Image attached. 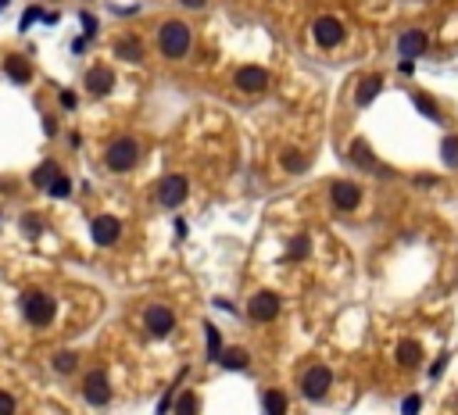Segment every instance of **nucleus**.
Masks as SVG:
<instances>
[{"label":"nucleus","instance_id":"nucleus-1","mask_svg":"<svg viewBox=\"0 0 458 415\" xmlns=\"http://www.w3.org/2000/svg\"><path fill=\"white\" fill-rule=\"evenodd\" d=\"M158 51L165 54V58H183L186 51H190V29L183 26V22H161V29H158Z\"/></svg>","mask_w":458,"mask_h":415},{"label":"nucleus","instance_id":"nucleus-2","mask_svg":"<svg viewBox=\"0 0 458 415\" xmlns=\"http://www.w3.org/2000/svg\"><path fill=\"white\" fill-rule=\"evenodd\" d=\"M22 312H26V319H29L33 326H47V322L54 319L58 304H54V297L44 294V290H26V294H22Z\"/></svg>","mask_w":458,"mask_h":415},{"label":"nucleus","instance_id":"nucleus-3","mask_svg":"<svg viewBox=\"0 0 458 415\" xmlns=\"http://www.w3.org/2000/svg\"><path fill=\"white\" fill-rule=\"evenodd\" d=\"M136 158H140V143L133 140V136H118L111 147H108V168L111 172H129L133 165H136Z\"/></svg>","mask_w":458,"mask_h":415},{"label":"nucleus","instance_id":"nucleus-4","mask_svg":"<svg viewBox=\"0 0 458 415\" xmlns=\"http://www.w3.org/2000/svg\"><path fill=\"white\" fill-rule=\"evenodd\" d=\"M330 383H333V372H330L326 365H312V369H305V376H301V394H305L308 401H322L326 390H330Z\"/></svg>","mask_w":458,"mask_h":415},{"label":"nucleus","instance_id":"nucleus-5","mask_svg":"<svg viewBox=\"0 0 458 415\" xmlns=\"http://www.w3.org/2000/svg\"><path fill=\"white\" fill-rule=\"evenodd\" d=\"M186 193H190L186 175H165L161 186H158V204H161V208H179V204L186 200Z\"/></svg>","mask_w":458,"mask_h":415},{"label":"nucleus","instance_id":"nucleus-6","mask_svg":"<svg viewBox=\"0 0 458 415\" xmlns=\"http://www.w3.org/2000/svg\"><path fill=\"white\" fill-rule=\"evenodd\" d=\"M248 315H251V322H273L280 315V297L273 290H258L248 301Z\"/></svg>","mask_w":458,"mask_h":415},{"label":"nucleus","instance_id":"nucleus-7","mask_svg":"<svg viewBox=\"0 0 458 415\" xmlns=\"http://www.w3.org/2000/svg\"><path fill=\"white\" fill-rule=\"evenodd\" d=\"M330 200H333L337 212H355V208L362 204V190H358L351 179H337V183L330 186Z\"/></svg>","mask_w":458,"mask_h":415},{"label":"nucleus","instance_id":"nucleus-8","mask_svg":"<svg viewBox=\"0 0 458 415\" xmlns=\"http://www.w3.org/2000/svg\"><path fill=\"white\" fill-rule=\"evenodd\" d=\"M90 237H93L97 247H111V244H118V237H122V222H118L115 215H97V219L90 222Z\"/></svg>","mask_w":458,"mask_h":415},{"label":"nucleus","instance_id":"nucleus-9","mask_svg":"<svg viewBox=\"0 0 458 415\" xmlns=\"http://www.w3.org/2000/svg\"><path fill=\"white\" fill-rule=\"evenodd\" d=\"M143 326H147L154 337H168V333L175 329V312H172V308H165V304H147V312H143Z\"/></svg>","mask_w":458,"mask_h":415},{"label":"nucleus","instance_id":"nucleus-10","mask_svg":"<svg viewBox=\"0 0 458 415\" xmlns=\"http://www.w3.org/2000/svg\"><path fill=\"white\" fill-rule=\"evenodd\" d=\"M312 36H315V43H319V47H337V43L344 40V26H340V19L322 15V19H315Z\"/></svg>","mask_w":458,"mask_h":415},{"label":"nucleus","instance_id":"nucleus-11","mask_svg":"<svg viewBox=\"0 0 458 415\" xmlns=\"http://www.w3.org/2000/svg\"><path fill=\"white\" fill-rule=\"evenodd\" d=\"M83 397H86L90 404L104 408V404L111 401V383H108V376H104V372H90V376L83 379Z\"/></svg>","mask_w":458,"mask_h":415},{"label":"nucleus","instance_id":"nucleus-12","mask_svg":"<svg viewBox=\"0 0 458 415\" xmlns=\"http://www.w3.org/2000/svg\"><path fill=\"white\" fill-rule=\"evenodd\" d=\"M111 90H115V72H111L108 65H93V68L86 72V93L108 97Z\"/></svg>","mask_w":458,"mask_h":415},{"label":"nucleus","instance_id":"nucleus-13","mask_svg":"<svg viewBox=\"0 0 458 415\" xmlns=\"http://www.w3.org/2000/svg\"><path fill=\"white\" fill-rule=\"evenodd\" d=\"M237 86H240L244 93H262V90L269 86V72L258 68V65H244V68L237 72Z\"/></svg>","mask_w":458,"mask_h":415},{"label":"nucleus","instance_id":"nucleus-14","mask_svg":"<svg viewBox=\"0 0 458 415\" xmlns=\"http://www.w3.org/2000/svg\"><path fill=\"white\" fill-rule=\"evenodd\" d=\"M4 72H8V79L19 83V86H26V83L33 79V65H29V58H22V54H8V58H4Z\"/></svg>","mask_w":458,"mask_h":415},{"label":"nucleus","instance_id":"nucleus-15","mask_svg":"<svg viewBox=\"0 0 458 415\" xmlns=\"http://www.w3.org/2000/svg\"><path fill=\"white\" fill-rule=\"evenodd\" d=\"M397 51H401V58H412V61H415V58L426 51V33H422V29H408V33H401Z\"/></svg>","mask_w":458,"mask_h":415},{"label":"nucleus","instance_id":"nucleus-16","mask_svg":"<svg viewBox=\"0 0 458 415\" xmlns=\"http://www.w3.org/2000/svg\"><path fill=\"white\" fill-rule=\"evenodd\" d=\"M115 58H122V61H143V40L136 33H126L122 40H115Z\"/></svg>","mask_w":458,"mask_h":415},{"label":"nucleus","instance_id":"nucleus-17","mask_svg":"<svg viewBox=\"0 0 458 415\" xmlns=\"http://www.w3.org/2000/svg\"><path fill=\"white\" fill-rule=\"evenodd\" d=\"M380 90H383V76H376V72L365 76V79L358 83V90H355V104H358V108H369V104L380 97Z\"/></svg>","mask_w":458,"mask_h":415},{"label":"nucleus","instance_id":"nucleus-18","mask_svg":"<svg viewBox=\"0 0 458 415\" xmlns=\"http://www.w3.org/2000/svg\"><path fill=\"white\" fill-rule=\"evenodd\" d=\"M351 161H355L358 168H365V172H387V168L372 158V150H369L365 140H355V143H351Z\"/></svg>","mask_w":458,"mask_h":415},{"label":"nucleus","instance_id":"nucleus-19","mask_svg":"<svg viewBox=\"0 0 458 415\" xmlns=\"http://www.w3.org/2000/svg\"><path fill=\"white\" fill-rule=\"evenodd\" d=\"M262 408H265V415H287V411H290V401H287L283 390H265Z\"/></svg>","mask_w":458,"mask_h":415},{"label":"nucleus","instance_id":"nucleus-20","mask_svg":"<svg viewBox=\"0 0 458 415\" xmlns=\"http://www.w3.org/2000/svg\"><path fill=\"white\" fill-rule=\"evenodd\" d=\"M218 362H222L225 369H248V362H251V358H248V351H244V347H225Z\"/></svg>","mask_w":458,"mask_h":415},{"label":"nucleus","instance_id":"nucleus-21","mask_svg":"<svg viewBox=\"0 0 458 415\" xmlns=\"http://www.w3.org/2000/svg\"><path fill=\"white\" fill-rule=\"evenodd\" d=\"M419 358H422V347H419L415 340H404V344L397 347V362H401L404 369H412V365H419Z\"/></svg>","mask_w":458,"mask_h":415},{"label":"nucleus","instance_id":"nucleus-22","mask_svg":"<svg viewBox=\"0 0 458 415\" xmlns=\"http://www.w3.org/2000/svg\"><path fill=\"white\" fill-rule=\"evenodd\" d=\"M58 172H61V168H58V161H44V165L33 172V183H36L40 190H47V186L54 183V175H58Z\"/></svg>","mask_w":458,"mask_h":415},{"label":"nucleus","instance_id":"nucleus-23","mask_svg":"<svg viewBox=\"0 0 458 415\" xmlns=\"http://www.w3.org/2000/svg\"><path fill=\"white\" fill-rule=\"evenodd\" d=\"M175 415H200V401H197V394H179L175 397Z\"/></svg>","mask_w":458,"mask_h":415},{"label":"nucleus","instance_id":"nucleus-24","mask_svg":"<svg viewBox=\"0 0 458 415\" xmlns=\"http://www.w3.org/2000/svg\"><path fill=\"white\" fill-rule=\"evenodd\" d=\"M440 158H444V165H447V168H458V136H444V143H440Z\"/></svg>","mask_w":458,"mask_h":415},{"label":"nucleus","instance_id":"nucleus-25","mask_svg":"<svg viewBox=\"0 0 458 415\" xmlns=\"http://www.w3.org/2000/svg\"><path fill=\"white\" fill-rule=\"evenodd\" d=\"M204 337H208V358H211V362H218V358H222V351H225V347H222L218 329H215V326H204Z\"/></svg>","mask_w":458,"mask_h":415},{"label":"nucleus","instance_id":"nucleus-26","mask_svg":"<svg viewBox=\"0 0 458 415\" xmlns=\"http://www.w3.org/2000/svg\"><path fill=\"white\" fill-rule=\"evenodd\" d=\"M412 104H415V111H422L426 118H440V108H437L426 93H412Z\"/></svg>","mask_w":458,"mask_h":415},{"label":"nucleus","instance_id":"nucleus-27","mask_svg":"<svg viewBox=\"0 0 458 415\" xmlns=\"http://www.w3.org/2000/svg\"><path fill=\"white\" fill-rule=\"evenodd\" d=\"M47 193H51V197H68V193H72V183H68V175H65V172H58V175H54V183L47 186Z\"/></svg>","mask_w":458,"mask_h":415},{"label":"nucleus","instance_id":"nucleus-28","mask_svg":"<svg viewBox=\"0 0 458 415\" xmlns=\"http://www.w3.org/2000/svg\"><path fill=\"white\" fill-rule=\"evenodd\" d=\"M76 365H79V354H76V351H61V354L54 358V369H58V372H72Z\"/></svg>","mask_w":458,"mask_h":415},{"label":"nucleus","instance_id":"nucleus-29","mask_svg":"<svg viewBox=\"0 0 458 415\" xmlns=\"http://www.w3.org/2000/svg\"><path fill=\"white\" fill-rule=\"evenodd\" d=\"M419 408H422V397L419 394H408L404 404H401V415H419Z\"/></svg>","mask_w":458,"mask_h":415},{"label":"nucleus","instance_id":"nucleus-30","mask_svg":"<svg viewBox=\"0 0 458 415\" xmlns=\"http://www.w3.org/2000/svg\"><path fill=\"white\" fill-rule=\"evenodd\" d=\"M40 230H44V222H40L36 215H26V219H22V233H29V237H40Z\"/></svg>","mask_w":458,"mask_h":415},{"label":"nucleus","instance_id":"nucleus-31","mask_svg":"<svg viewBox=\"0 0 458 415\" xmlns=\"http://www.w3.org/2000/svg\"><path fill=\"white\" fill-rule=\"evenodd\" d=\"M15 408H19L15 397H11L8 390H0V415H15Z\"/></svg>","mask_w":458,"mask_h":415},{"label":"nucleus","instance_id":"nucleus-32","mask_svg":"<svg viewBox=\"0 0 458 415\" xmlns=\"http://www.w3.org/2000/svg\"><path fill=\"white\" fill-rule=\"evenodd\" d=\"M283 165H287L290 172H301V168H305V158L294 154V150H287V154H283Z\"/></svg>","mask_w":458,"mask_h":415},{"label":"nucleus","instance_id":"nucleus-33","mask_svg":"<svg viewBox=\"0 0 458 415\" xmlns=\"http://www.w3.org/2000/svg\"><path fill=\"white\" fill-rule=\"evenodd\" d=\"M308 255V240L305 237H294V244H290V258H305Z\"/></svg>","mask_w":458,"mask_h":415},{"label":"nucleus","instance_id":"nucleus-34","mask_svg":"<svg viewBox=\"0 0 458 415\" xmlns=\"http://www.w3.org/2000/svg\"><path fill=\"white\" fill-rule=\"evenodd\" d=\"M40 19H44V11H40V8H29V11L22 15V29H29V26H33V22H40Z\"/></svg>","mask_w":458,"mask_h":415},{"label":"nucleus","instance_id":"nucleus-35","mask_svg":"<svg viewBox=\"0 0 458 415\" xmlns=\"http://www.w3.org/2000/svg\"><path fill=\"white\" fill-rule=\"evenodd\" d=\"M44 133H47V136L58 133V118H54V115H44Z\"/></svg>","mask_w":458,"mask_h":415},{"label":"nucleus","instance_id":"nucleus-36","mask_svg":"<svg viewBox=\"0 0 458 415\" xmlns=\"http://www.w3.org/2000/svg\"><path fill=\"white\" fill-rule=\"evenodd\" d=\"M83 29H86V33H97V19L86 15V11H83Z\"/></svg>","mask_w":458,"mask_h":415},{"label":"nucleus","instance_id":"nucleus-37","mask_svg":"<svg viewBox=\"0 0 458 415\" xmlns=\"http://www.w3.org/2000/svg\"><path fill=\"white\" fill-rule=\"evenodd\" d=\"M397 68H401V76H412V72H415V65H412V58H401V65H397Z\"/></svg>","mask_w":458,"mask_h":415},{"label":"nucleus","instance_id":"nucleus-38","mask_svg":"<svg viewBox=\"0 0 458 415\" xmlns=\"http://www.w3.org/2000/svg\"><path fill=\"white\" fill-rule=\"evenodd\" d=\"M61 104L72 111V108H76V93H72V90H65V93H61Z\"/></svg>","mask_w":458,"mask_h":415},{"label":"nucleus","instance_id":"nucleus-39","mask_svg":"<svg viewBox=\"0 0 458 415\" xmlns=\"http://www.w3.org/2000/svg\"><path fill=\"white\" fill-rule=\"evenodd\" d=\"M440 372H444V358H437V362H433V369H429V376H433V379H437V376H440Z\"/></svg>","mask_w":458,"mask_h":415},{"label":"nucleus","instance_id":"nucleus-40","mask_svg":"<svg viewBox=\"0 0 458 415\" xmlns=\"http://www.w3.org/2000/svg\"><path fill=\"white\" fill-rule=\"evenodd\" d=\"M86 43H90V36H86V40H76V43H72V51H76V54H83V51H86Z\"/></svg>","mask_w":458,"mask_h":415},{"label":"nucleus","instance_id":"nucleus-41","mask_svg":"<svg viewBox=\"0 0 458 415\" xmlns=\"http://www.w3.org/2000/svg\"><path fill=\"white\" fill-rule=\"evenodd\" d=\"M183 8H204V0H179Z\"/></svg>","mask_w":458,"mask_h":415},{"label":"nucleus","instance_id":"nucleus-42","mask_svg":"<svg viewBox=\"0 0 458 415\" xmlns=\"http://www.w3.org/2000/svg\"><path fill=\"white\" fill-rule=\"evenodd\" d=\"M4 8H8V0H0V15H4Z\"/></svg>","mask_w":458,"mask_h":415}]
</instances>
